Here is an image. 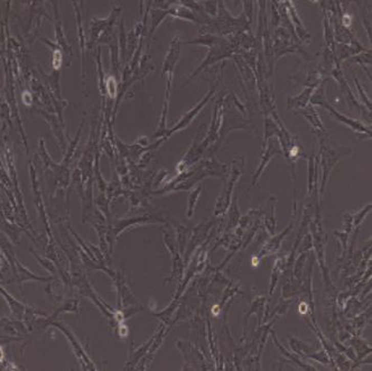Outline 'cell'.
Instances as JSON below:
<instances>
[{"mask_svg": "<svg viewBox=\"0 0 372 371\" xmlns=\"http://www.w3.org/2000/svg\"><path fill=\"white\" fill-rule=\"evenodd\" d=\"M180 50H181V40L180 37L176 36L170 43L169 51L167 53L166 57H165L164 66H163V78L166 80V91H165V102H164V108H167V101L169 98V92H170V86H172L173 82V75H174V70L176 67V63L179 61L180 57Z\"/></svg>", "mask_w": 372, "mask_h": 371, "instance_id": "6da1fadb", "label": "cell"}, {"mask_svg": "<svg viewBox=\"0 0 372 371\" xmlns=\"http://www.w3.org/2000/svg\"><path fill=\"white\" fill-rule=\"evenodd\" d=\"M285 4H286L289 17H291V20L293 23L295 34H297V36L299 37L300 40H302V42H304L305 44H310L312 36L310 35V33L305 29L302 20H300L299 16L297 15L296 9H295V6L293 5L292 2H285Z\"/></svg>", "mask_w": 372, "mask_h": 371, "instance_id": "7a4b0ae2", "label": "cell"}, {"mask_svg": "<svg viewBox=\"0 0 372 371\" xmlns=\"http://www.w3.org/2000/svg\"><path fill=\"white\" fill-rule=\"evenodd\" d=\"M315 88H305V89L299 94L295 97H291L288 99V107L289 108H304L307 102L311 100L313 92H314Z\"/></svg>", "mask_w": 372, "mask_h": 371, "instance_id": "3957f363", "label": "cell"}, {"mask_svg": "<svg viewBox=\"0 0 372 371\" xmlns=\"http://www.w3.org/2000/svg\"><path fill=\"white\" fill-rule=\"evenodd\" d=\"M349 63H358V64H360V66H361L364 69V71H367L369 78L371 79V72L367 70V68H365V66H370V64H371V50H367L364 52L359 53V54H357V55L352 56L350 58Z\"/></svg>", "mask_w": 372, "mask_h": 371, "instance_id": "277c9868", "label": "cell"}, {"mask_svg": "<svg viewBox=\"0 0 372 371\" xmlns=\"http://www.w3.org/2000/svg\"><path fill=\"white\" fill-rule=\"evenodd\" d=\"M353 78H354V83H356L357 90L359 91V94H360V97H361V98H362V100H363V102H364V103H367V107H368V108L370 109V108H371V101H370V99L368 98V96H367V94H365V93H364V91H363V88H362L361 83H360V82H359V80H358V78H357V76H356V75H353Z\"/></svg>", "mask_w": 372, "mask_h": 371, "instance_id": "5b68a950", "label": "cell"}]
</instances>
